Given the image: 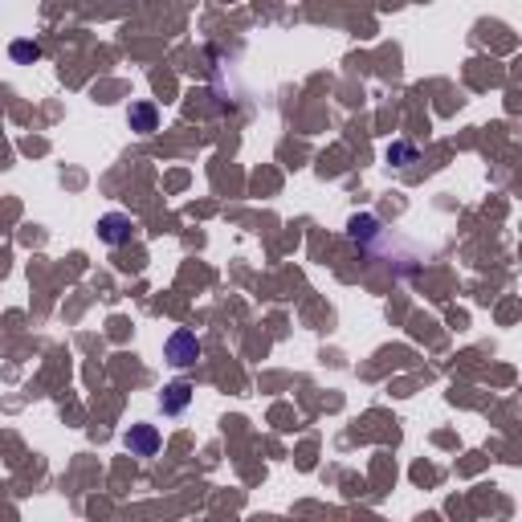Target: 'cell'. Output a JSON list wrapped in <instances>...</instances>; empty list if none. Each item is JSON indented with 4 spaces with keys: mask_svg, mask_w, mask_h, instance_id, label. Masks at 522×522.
Returning a JSON list of instances; mask_svg holds the SVG:
<instances>
[{
    "mask_svg": "<svg viewBox=\"0 0 522 522\" xmlns=\"http://www.w3.org/2000/svg\"><path fill=\"white\" fill-rule=\"evenodd\" d=\"M387 159L400 163V168H404V163H416V147H412V143H396V147L387 151Z\"/></svg>",
    "mask_w": 522,
    "mask_h": 522,
    "instance_id": "cell-8",
    "label": "cell"
},
{
    "mask_svg": "<svg viewBox=\"0 0 522 522\" xmlns=\"http://www.w3.org/2000/svg\"><path fill=\"white\" fill-rule=\"evenodd\" d=\"M163 359L172 368H192L196 359H200V339H196L192 330H172L168 343H163Z\"/></svg>",
    "mask_w": 522,
    "mask_h": 522,
    "instance_id": "cell-1",
    "label": "cell"
},
{
    "mask_svg": "<svg viewBox=\"0 0 522 522\" xmlns=\"http://www.w3.org/2000/svg\"><path fill=\"white\" fill-rule=\"evenodd\" d=\"M127 123H131V131H139V135H151L155 127H159V106L155 102H135L127 111Z\"/></svg>",
    "mask_w": 522,
    "mask_h": 522,
    "instance_id": "cell-5",
    "label": "cell"
},
{
    "mask_svg": "<svg viewBox=\"0 0 522 522\" xmlns=\"http://www.w3.org/2000/svg\"><path fill=\"white\" fill-rule=\"evenodd\" d=\"M375 232H380V220H375V216H355V220H351V237H355V241H371Z\"/></svg>",
    "mask_w": 522,
    "mask_h": 522,
    "instance_id": "cell-7",
    "label": "cell"
},
{
    "mask_svg": "<svg viewBox=\"0 0 522 522\" xmlns=\"http://www.w3.org/2000/svg\"><path fill=\"white\" fill-rule=\"evenodd\" d=\"M127 449H131V457H155V453H159V428L155 425H131Z\"/></svg>",
    "mask_w": 522,
    "mask_h": 522,
    "instance_id": "cell-3",
    "label": "cell"
},
{
    "mask_svg": "<svg viewBox=\"0 0 522 522\" xmlns=\"http://www.w3.org/2000/svg\"><path fill=\"white\" fill-rule=\"evenodd\" d=\"M8 54H13V61H20V66H33V61L41 58V45L37 41H13Z\"/></svg>",
    "mask_w": 522,
    "mask_h": 522,
    "instance_id": "cell-6",
    "label": "cell"
},
{
    "mask_svg": "<svg viewBox=\"0 0 522 522\" xmlns=\"http://www.w3.org/2000/svg\"><path fill=\"white\" fill-rule=\"evenodd\" d=\"M188 404H192V384H188V380H175V384H168V387H163V396H159L163 416H175V412H184Z\"/></svg>",
    "mask_w": 522,
    "mask_h": 522,
    "instance_id": "cell-4",
    "label": "cell"
},
{
    "mask_svg": "<svg viewBox=\"0 0 522 522\" xmlns=\"http://www.w3.org/2000/svg\"><path fill=\"white\" fill-rule=\"evenodd\" d=\"M131 237H135V220L127 213L98 216V241H106V245H127Z\"/></svg>",
    "mask_w": 522,
    "mask_h": 522,
    "instance_id": "cell-2",
    "label": "cell"
}]
</instances>
